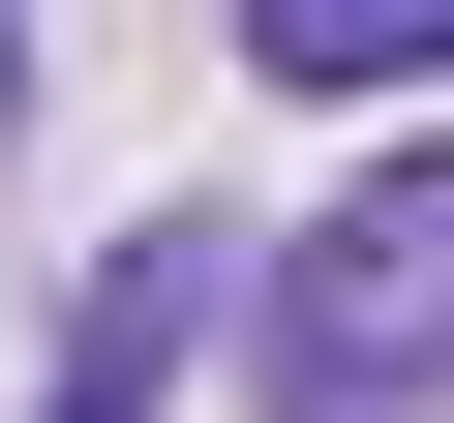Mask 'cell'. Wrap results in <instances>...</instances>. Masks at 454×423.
I'll return each instance as SVG.
<instances>
[{
	"instance_id": "4",
	"label": "cell",
	"mask_w": 454,
	"mask_h": 423,
	"mask_svg": "<svg viewBox=\"0 0 454 423\" xmlns=\"http://www.w3.org/2000/svg\"><path fill=\"white\" fill-rule=\"evenodd\" d=\"M0 151H31V31H0Z\"/></svg>"
},
{
	"instance_id": "1",
	"label": "cell",
	"mask_w": 454,
	"mask_h": 423,
	"mask_svg": "<svg viewBox=\"0 0 454 423\" xmlns=\"http://www.w3.org/2000/svg\"><path fill=\"white\" fill-rule=\"evenodd\" d=\"M424 363H454V151H364L243 273V393L273 423H424Z\"/></svg>"
},
{
	"instance_id": "3",
	"label": "cell",
	"mask_w": 454,
	"mask_h": 423,
	"mask_svg": "<svg viewBox=\"0 0 454 423\" xmlns=\"http://www.w3.org/2000/svg\"><path fill=\"white\" fill-rule=\"evenodd\" d=\"M243 61H273V91H364V121H394V91L454 61V0H243Z\"/></svg>"
},
{
	"instance_id": "2",
	"label": "cell",
	"mask_w": 454,
	"mask_h": 423,
	"mask_svg": "<svg viewBox=\"0 0 454 423\" xmlns=\"http://www.w3.org/2000/svg\"><path fill=\"white\" fill-rule=\"evenodd\" d=\"M182 333H212V212H152V242L61 303V363H31V423H182Z\"/></svg>"
}]
</instances>
